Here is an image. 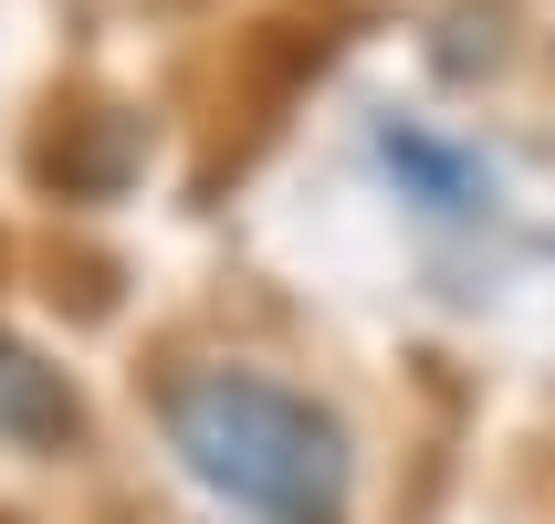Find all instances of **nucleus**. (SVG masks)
I'll return each instance as SVG.
<instances>
[{"instance_id":"nucleus-2","label":"nucleus","mask_w":555,"mask_h":524,"mask_svg":"<svg viewBox=\"0 0 555 524\" xmlns=\"http://www.w3.org/2000/svg\"><path fill=\"white\" fill-rule=\"evenodd\" d=\"M85 431V409H74V388H63V368H42L31 346L0 336V440L11 451H53V440Z\"/></svg>"},{"instance_id":"nucleus-3","label":"nucleus","mask_w":555,"mask_h":524,"mask_svg":"<svg viewBox=\"0 0 555 524\" xmlns=\"http://www.w3.org/2000/svg\"><path fill=\"white\" fill-rule=\"evenodd\" d=\"M377 157H388V168H399L409 179V200H420V210H482V200H493V168H482V157H462V148H440L430 126H388V137H377Z\"/></svg>"},{"instance_id":"nucleus-1","label":"nucleus","mask_w":555,"mask_h":524,"mask_svg":"<svg viewBox=\"0 0 555 524\" xmlns=\"http://www.w3.org/2000/svg\"><path fill=\"white\" fill-rule=\"evenodd\" d=\"M157 440L210 503L251 524H357V431L251 357H189L157 378Z\"/></svg>"}]
</instances>
